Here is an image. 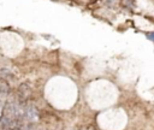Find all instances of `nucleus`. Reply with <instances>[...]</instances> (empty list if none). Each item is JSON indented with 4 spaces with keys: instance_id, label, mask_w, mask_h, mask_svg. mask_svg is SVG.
I'll list each match as a JSON object with an SVG mask.
<instances>
[{
    "instance_id": "f03ea898",
    "label": "nucleus",
    "mask_w": 154,
    "mask_h": 130,
    "mask_svg": "<svg viewBox=\"0 0 154 130\" xmlns=\"http://www.w3.org/2000/svg\"><path fill=\"white\" fill-rule=\"evenodd\" d=\"M9 93H10V86L6 81H3L1 83H0V95L6 96Z\"/></svg>"
},
{
    "instance_id": "20e7f679",
    "label": "nucleus",
    "mask_w": 154,
    "mask_h": 130,
    "mask_svg": "<svg viewBox=\"0 0 154 130\" xmlns=\"http://www.w3.org/2000/svg\"><path fill=\"white\" fill-rule=\"evenodd\" d=\"M10 77H12V74L9 69H3L1 71H0V78H1V81H6Z\"/></svg>"
},
{
    "instance_id": "f257e3e1",
    "label": "nucleus",
    "mask_w": 154,
    "mask_h": 130,
    "mask_svg": "<svg viewBox=\"0 0 154 130\" xmlns=\"http://www.w3.org/2000/svg\"><path fill=\"white\" fill-rule=\"evenodd\" d=\"M29 95H30V88L28 87V84L23 83L19 87V90H18V96L21 98V101L22 102H25L29 99Z\"/></svg>"
},
{
    "instance_id": "7ed1b4c3",
    "label": "nucleus",
    "mask_w": 154,
    "mask_h": 130,
    "mask_svg": "<svg viewBox=\"0 0 154 130\" xmlns=\"http://www.w3.org/2000/svg\"><path fill=\"white\" fill-rule=\"evenodd\" d=\"M25 116H27L28 119H30V120H35L36 118H39V114L35 112V108H34V107H28L27 111H25Z\"/></svg>"
},
{
    "instance_id": "39448f33",
    "label": "nucleus",
    "mask_w": 154,
    "mask_h": 130,
    "mask_svg": "<svg viewBox=\"0 0 154 130\" xmlns=\"http://www.w3.org/2000/svg\"><path fill=\"white\" fill-rule=\"evenodd\" d=\"M148 39H150V40H153V41H154V33L148 34Z\"/></svg>"
}]
</instances>
